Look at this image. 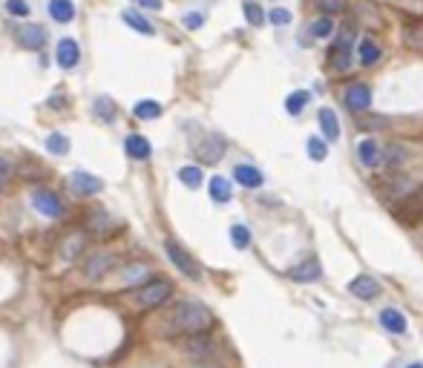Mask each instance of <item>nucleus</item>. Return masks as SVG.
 Returning a JSON list of instances; mask_svg holds the SVG:
<instances>
[{"label":"nucleus","mask_w":423,"mask_h":368,"mask_svg":"<svg viewBox=\"0 0 423 368\" xmlns=\"http://www.w3.org/2000/svg\"><path fill=\"white\" fill-rule=\"evenodd\" d=\"M139 6H141V9H153V12H159V9H162V0H139Z\"/></svg>","instance_id":"58836bf2"},{"label":"nucleus","mask_w":423,"mask_h":368,"mask_svg":"<svg viewBox=\"0 0 423 368\" xmlns=\"http://www.w3.org/2000/svg\"><path fill=\"white\" fill-rule=\"evenodd\" d=\"M15 37H17V44L32 52H41L46 46V29L41 24H21L15 29Z\"/></svg>","instance_id":"39448f33"},{"label":"nucleus","mask_w":423,"mask_h":368,"mask_svg":"<svg viewBox=\"0 0 423 368\" xmlns=\"http://www.w3.org/2000/svg\"><path fill=\"white\" fill-rule=\"evenodd\" d=\"M92 115H95L98 121H104V124H112V121H115V115H119V107L112 104V98L101 95V98H95V101H92Z\"/></svg>","instance_id":"aec40b11"},{"label":"nucleus","mask_w":423,"mask_h":368,"mask_svg":"<svg viewBox=\"0 0 423 368\" xmlns=\"http://www.w3.org/2000/svg\"><path fill=\"white\" fill-rule=\"evenodd\" d=\"M6 12H9L12 17H29L32 6L26 3V0H6Z\"/></svg>","instance_id":"f704fd0d"},{"label":"nucleus","mask_w":423,"mask_h":368,"mask_svg":"<svg viewBox=\"0 0 423 368\" xmlns=\"http://www.w3.org/2000/svg\"><path fill=\"white\" fill-rule=\"evenodd\" d=\"M58 67H61L64 72H72L75 67L81 64V46H78V41L75 37H64L61 44H58Z\"/></svg>","instance_id":"6e6552de"},{"label":"nucleus","mask_w":423,"mask_h":368,"mask_svg":"<svg viewBox=\"0 0 423 368\" xmlns=\"http://www.w3.org/2000/svg\"><path fill=\"white\" fill-rule=\"evenodd\" d=\"M380 325L386 328V331H392V334H403L406 331V317H403L400 311H395V308H383L380 311Z\"/></svg>","instance_id":"6ab92c4d"},{"label":"nucleus","mask_w":423,"mask_h":368,"mask_svg":"<svg viewBox=\"0 0 423 368\" xmlns=\"http://www.w3.org/2000/svg\"><path fill=\"white\" fill-rule=\"evenodd\" d=\"M124 152H127L132 161H147L153 156V147H150V141L144 139V135L130 132L127 139H124Z\"/></svg>","instance_id":"ddd939ff"},{"label":"nucleus","mask_w":423,"mask_h":368,"mask_svg":"<svg viewBox=\"0 0 423 368\" xmlns=\"http://www.w3.org/2000/svg\"><path fill=\"white\" fill-rule=\"evenodd\" d=\"M423 216V190L412 193V196L403 202V213H400V219H406V222H415Z\"/></svg>","instance_id":"b1692460"},{"label":"nucleus","mask_w":423,"mask_h":368,"mask_svg":"<svg viewBox=\"0 0 423 368\" xmlns=\"http://www.w3.org/2000/svg\"><path fill=\"white\" fill-rule=\"evenodd\" d=\"M320 127H322L325 141H337V139H340V124H337V115H334L329 107L320 109Z\"/></svg>","instance_id":"5701e85b"},{"label":"nucleus","mask_w":423,"mask_h":368,"mask_svg":"<svg viewBox=\"0 0 423 368\" xmlns=\"http://www.w3.org/2000/svg\"><path fill=\"white\" fill-rule=\"evenodd\" d=\"M132 115L141 119V121H153V119L162 115V104L159 101H139L136 107H132Z\"/></svg>","instance_id":"bb28decb"},{"label":"nucleus","mask_w":423,"mask_h":368,"mask_svg":"<svg viewBox=\"0 0 423 368\" xmlns=\"http://www.w3.org/2000/svg\"><path fill=\"white\" fill-rule=\"evenodd\" d=\"M69 190L78 193V196H95V193L104 190V182L92 173H84V170H75L69 173Z\"/></svg>","instance_id":"0eeeda50"},{"label":"nucleus","mask_w":423,"mask_h":368,"mask_svg":"<svg viewBox=\"0 0 423 368\" xmlns=\"http://www.w3.org/2000/svg\"><path fill=\"white\" fill-rule=\"evenodd\" d=\"M170 294H173V282H167V279H147L144 285H139L136 290H132L130 299H132V305H136V308H141V311H153V308L164 305L170 299Z\"/></svg>","instance_id":"f03ea898"},{"label":"nucleus","mask_w":423,"mask_h":368,"mask_svg":"<svg viewBox=\"0 0 423 368\" xmlns=\"http://www.w3.org/2000/svg\"><path fill=\"white\" fill-rule=\"evenodd\" d=\"M87 227L98 236H110V234H115V219L104 207H89L87 210Z\"/></svg>","instance_id":"9d476101"},{"label":"nucleus","mask_w":423,"mask_h":368,"mask_svg":"<svg viewBox=\"0 0 423 368\" xmlns=\"http://www.w3.org/2000/svg\"><path fill=\"white\" fill-rule=\"evenodd\" d=\"M179 179H182V184H187V187H199V184L205 182L202 170H199L196 164H184V167L179 170Z\"/></svg>","instance_id":"c85d7f7f"},{"label":"nucleus","mask_w":423,"mask_h":368,"mask_svg":"<svg viewBox=\"0 0 423 368\" xmlns=\"http://www.w3.org/2000/svg\"><path fill=\"white\" fill-rule=\"evenodd\" d=\"M0 190H3V179H0Z\"/></svg>","instance_id":"79ce46f5"},{"label":"nucleus","mask_w":423,"mask_h":368,"mask_svg":"<svg viewBox=\"0 0 423 368\" xmlns=\"http://www.w3.org/2000/svg\"><path fill=\"white\" fill-rule=\"evenodd\" d=\"M225 156V139L222 135H207L196 144V159L205 164H216Z\"/></svg>","instance_id":"1a4fd4ad"},{"label":"nucleus","mask_w":423,"mask_h":368,"mask_svg":"<svg viewBox=\"0 0 423 368\" xmlns=\"http://www.w3.org/2000/svg\"><path fill=\"white\" fill-rule=\"evenodd\" d=\"M12 173V164H9V159H0V179L3 176H9Z\"/></svg>","instance_id":"ea45409f"},{"label":"nucleus","mask_w":423,"mask_h":368,"mask_svg":"<svg viewBox=\"0 0 423 368\" xmlns=\"http://www.w3.org/2000/svg\"><path fill=\"white\" fill-rule=\"evenodd\" d=\"M121 17H124V24H127L130 29H136V32H141V35H153V32H156V26H153L147 17H144L141 12H136V9H127Z\"/></svg>","instance_id":"393cba45"},{"label":"nucleus","mask_w":423,"mask_h":368,"mask_svg":"<svg viewBox=\"0 0 423 368\" xmlns=\"http://www.w3.org/2000/svg\"><path fill=\"white\" fill-rule=\"evenodd\" d=\"M84 247H87V236L78 234V230H72V234H67L61 239V245H58V254H61V259L72 262V259H78L84 254Z\"/></svg>","instance_id":"f8f14e48"},{"label":"nucleus","mask_w":423,"mask_h":368,"mask_svg":"<svg viewBox=\"0 0 423 368\" xmlns=\"http://www.w3.org/2000/svg\"><path fill=\"white\" fill-rule=\"evenodd\" d=\"M32 207L41 213V216H46V219H58L64 213V204H61V199H58V193H52L46 187L32 193Z\"/></svg>","instance_id":"20e7f679"},{"label":"nucleus","mask_w":423,"mask_h":368,"mask_svg":"<svg viewBox=\"0 0 423 368\" xmlns=\"http://www.w3.org/2000/svg\"><path fill=\"white\" fill-rule=\"evenodd\" d=\"M343 98H345V107H349L352 112H363L372 104V92H369L366 84H349L343 92Z\"/></svg>","instance_id":"9b49d317"},{"label":"nucleus","mask_w":423,"mask_h":368,"mask_svg":"<svg viewBox=\"0 0 423 368\" xmlns=\"http://www.w3.org/2000/svg\"><path fill=\"white\" fill-rule=\"evenodd\" d=\"M112 268H115V254H110V250H95V254L84 262V277L87 279H101Z\"/></svg>","instance_id":"423d86ee"},{"label":"nucleus","mask_w":423,"mask_h":368,"mask_svg":"<svg viewBox=\"0 0 423 368\" xmlns=\"http://www.w3.org/2000/svg\"><path fill=\"white\" fill-rule=\"evenodd\" d=\"M357 159L366 164V167H374V164H380V147H377V141L374 139H363L360 144H357Z\"/></svg>","instance_id":"412c9836"},{"label":"nucleus","mask_w":423,"mask_h":368,"mask_svg":"<svg viewBox=\"0 0 423 368\" xmlns=\"http://www.w3.org/2000/svg\"><path fill=\"white\" fill-rule=\"evenodd\" d=\"M305 150H309V156L314 159V161H322L325 156H329V147H325V139H309V144H305Z\"/></svg>","instance_id":"72a5a7b5"},{"label":"nucleus","mask_w":423,"mask_h":368,"mask_svg":"<svg viewBox=\"0 0 423 368\" xmlns=\"http://www.w3.org/2000/svg\"><path fill=\"white\" fill-rule=\"evenodd\" d=\"M164 250H167V256H170V262L176 265L182 274L187 277V279H193V282H199L202 279V268L196 265V259L187 254V250L179 245V242H173V239H167L164 242Z\"/></svg>","instance_id":"7ed1b4c3"},{"label":"nucleus","mask_w":423,"mask_h":368,"mask_svg":"<svg viewBox=\"0 0 423 368\" xmlns=\"http://www.w3.org/2000/svg\"><path fill=\"white\" fill-rule=\"evenodd\" d=\"M320 262L314 259V256H309L305 262H300V265H294L291 270H288V277H291L294 282H314V279H320Z\"/></svg>","instance_id":"4468645a"},{"label":"nucleus","mask_w":423,"mask_h":368,"mask_svg":"<svg viewBox=\"0 0 423 368\" xmlns=\"http://www.w3.org/2000/svg\"><path fill=\"white\" fill-rule=\"evenodd\" d=\"M207 190H210V199L219 202V204L230 202V196H234V187H230V182H227V179H222V176H214V179H210Z\"/></svg>","instance_id":"4be33fe9"},{"label":"nucleus","mask_w":423,"mask_h":368,"mask_svg":"<svg viewBox=\"0 0 423 368\" xmlns=\"http://www.w3.org/2000/svg\"><path fill=\"white\" fill-rule=\"evenodd\" d=\"M214 325V314L202 302H179L164 319L167 337H199Z\"/></svg>","instance_id":"f257e3e1"},{"label":"nucleus","mask_w":423,"mask_h":368,"mask_svg":"<svg viewBox=\"0 0 423 368\" xmlns=\"http://www.w3.org/2000/svg\"><path fill=\"white\" fill-rule=\"evenodd\" d=\"M305 104H309V92H305V89H297V92H291L285 98V109L291 112V115H300Z\"/></svg>","instance_id":"7c9ffc66"},{"label":"nucleus","mask_w":423,"mask_h":368,"mask_svg":"<svg viewBox=\"0 0 423 368\" xmlns=\"http://www.w3.org/2000/svg\"><path fill=\"white\" fill-rule=\"evenodd\" d=\"M202 24H205L202 15H196V12H193V15H184V26H187V29H199Z\"/></svg>","instance_id":"4c0bfd02"},{"label":"nucleus","mask_w":423,"mask_h":368,"mask_svg":"<svg viewBox=\"0 0 423 368\" xmlns=\"http://www.w3.org/2000/svg\"><path fill=\"white\" fill-rule=\"evenodd\" d=\"M314 6L322 12V15H337L345 9V0H314Z\"/></svg>","instance_id":"c9c22d12"},{"label":"nucleus","mask_w":423,"mask_h":368,"mask_svg":"<svg viewBox=\"0 0 423 368\" xmlns=\"http://www.w3.org/2000/svg\"><path fill=\"white\" fill-rule=\"evenodd\" d=\"M354 46H357V58H360V64H363V67L374 64L377 58H380V46H377L374 41H369V37H363V41L354 44Z\"/></svg>","instance_id":"a878e982"},{"label":"nucleus","mask_w":423,"mask_h":368,"mask_svg":"<svg viewBox=\"0 0 423 368\" xmlns=\"http://www.w3.org/2000/svg\"><path fill=\"white\" fill-rule=\"evenodd\" d=\"M331 32H334V21H331L329 15L314 17V21H311V35H314V37H329Z\"/></svg>","instance_id":"2f4dec72"},{"label":"nucleus","mask_w":423,"mask_h":368,"mask_svg":"<svg viewBox=\"0 0 423 368\" xmlns=\"http://www.w3.org/2000/svg\"><path fill=\"white\" fill-rule=\"evenodd\" d=\"M409 368H423V365H420V362H415V365H409Z\"/></svg>","instance_id":"a19ab883"},{"label":"nucleus","mask_w":423,"mask_h":368,"mask_svg":"<svg viewBox=\"0 0 423 368\" xmlns=\"http://www.w3.org/2000/svg\"><path fill=\"white\" fill-rule=\"evenodd\" d=\"M44 144H46V150L52 152V156H67L69 152V139L64 132H49Z\"/></svg>","instance_id":"cd10ccee"},{"label":"nucleus","mask_w":423,"mask_h":368,"mask_svg":"<svg viewBox=\"0 0 423 368\" xmlns=\"http://www.w3.org/2000/svg\"><path fill=\"white\" fill-rule=\"evenodd\" d=\"M144 277H147V265L132 262V265H127V268L119 270V285H124V288H139Z\"/></svg>","instance_id":"a211bd4d"},{"label":"nucleus","mask_w":423,"mask_h":368,"mask_svg":"<svg viewBox=\"0 0 423 368\" xmlns=\"http://www.w3.org/2000/svg\"><path fill=\"white\" fill-rule=\"evenodd\" d=\"M268 21H271L274 26H288V24H291V12H288V9H271Z\"/></svg>","instance_id":"e433bc0d"},{"label":"nucleus","mask_w":423,"mask_h":368,"mask_svg":"<svg viewBox=\"0 0 423 368\" xmlns=\"http://www.w3.org/2000/svg\"><path fill=\"white\" fill-rule=\"evenodd\" d=\"M230 242H234V247L245 250L248 245H251V230H248L245 225H234L230 227Z\"/></svg>","instance_id":"473e14b6"},{"label":"nucleus","mask_w":423,"mask_h":368,"mask_svg":"<svg viewBox=\"0 0 423 368\" xmlns=\"http://www.w3.org/2000/svg\"><path fill=\"white\" fill-rule=\"evenodd\" d=\"M242 12H245V17H248V24H251V26H262L265 24V12H262L259 3H254V0H245Z\"/></svg>","instance_id":"c756f323"},{"label":"nucleus","mask_w":423,"mask_h":368,"mask_svg":"<svg viewBox=\"0 0 423 368\" xmlns=\"http://www.w3.org/2000/svg\"><path fill=\"white\" fill-rule=\"evenodd\" d=\"M46 12L55 24H69L75 17V3L72 0H49L46 3Z\"/></svg>","instance_id":"dca6fc26"},{"label":"nucleus","mask_w":423,"mask_h":368,"mask_svg":"<svg viewBox=\"0 0 423 368\" xmlns=\"http://www.w3.org/2000/svg\"><path fill=\"white\" fill-rule=\"evenodd\" d=\"M234 179H236L242 187H248V190L262 187V173H259L257 167H251V164H236V167H234Z\"/></svg>","instance_id":"f3484780"},{"label":"nucleus","mask_w":423,"mask_h":368,"mask_svg":"<svg viewBox=\"0 0 423 368\" xmlns=\"http://www.w3.org/2000/svg\"><path fill=\"white\" fill-rule=\"evenodd\" d=\"M349 290H352V294H354L357 299H374V297H377V290H380V285H377L372 277L360 274L357 279L349 282Z\"/></svg>","instance_id":"2eb2a0df"}]
</instances>
